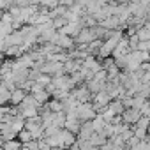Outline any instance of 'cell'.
Listing matches in <instances>:
<instances>
[{
    "label": "cell",
    "mask_w": 150,
    "mask_h": 150,
    "mask_svg": "<svg viewBox=\"0 0 150 150\" xmlns=\"http://www.w3.org/2000/svg\"><path fill=\"white\" fill-rule=\"evenodd\" d=\"M136 37L139 39V41H148L150 39V28H148V23L145 21L143 25H139L138 28H136Z\"/></svg>",
    "instance_id": "cell-2"
},
{
    "label": "cell",
    "mask_w": 150,
    "mask_h": 150,
    "mask_svg": "<svg viewBox=\"0 0 150 150\" xmlns=\"http://www.w3.org/2000/svg\"><path fill=\"white\" fill-rule=\"evenodd\" d=\"M11 6H13V0H0V13H2V11H7Z\"/></svg>",
    "instance_id": "cell-9"
},
{
    "label": "cell",
    "mask_w": 150,
    "mask_h": 150,
    "mask_svg": "<svg viewBox=\"0 0 150 150\" xmlns=\"http://www.w3.org/2000/svg\"><path fill=\"white\" fill-rule=\"evenodd\" d=\"M55 44H57L60 50H64V51L74 50V39H72L71 35H65V34H60V32H58V35H57V39H55Z\"/></svg>",
    "instance_id": "cell-1"
},
{
    "label": "cell",
    "mask_w": 150,
    "mask_h": 150,
    "mask_svg": "<svg viewBox=\"0 0 150 150\" xmlns=\"http://www.w3.org/2000/svg\"><path fill=\"white\" fill-rule=\"evenodd\" d=\"M0 146L2 148H21L23 145H21V141L18 138H13V139H7V141H2Z\"/></svg>",
    "instance_id": "cell-5"
},
{
    "label": "cell",
    "mask_w": 150,
    "mask_h": 150,
    "mask_svg": "<svg viewBox=\"0 0 150 150\" xmlns=\"http://www.w3.org/2000/svg\"><path fill=\"white\" fill-rule=\"evenodd\" d=\"M136 50H138V51H148V50H150V39H148V41H138Z\"/></svg>",
    "instance_id": "cell-7"
},
{
    "label": "cell",
    "mask_w": 150,
    "mask_h": 150,
    "mask_svg": "<svg viewBox=\"0 0 150 150\" xmlns=\"http://www.w3.org/2000/svg\"><path fill=\"white\" fill-rule=\"evenodd\" d=\"M58 4H60V6H64V7H67V9H69V7H71V6H72V4H74V0H58Z\"/></svg>",
    "instance_id": "cell-10"
},
{
    "label": "cell",
    "mask_w": 150,
    "mask_h": 150,
    "mask_svg": "<svg viewBox=\"0 0 150 150\" xmlns=\"http://www.w3.org/2000/svg\"><path fill=\"white\" fill-rule=\"evenodd\" d=\"M9 32H13V27L9 23H2V21H0V39H4Z\"/></svg>",
    "instance_id": "cell-6"
},
{
    "label": "cell",
    "mask_w": 150,
    "mask_h": 150,
    "mask_svg": "<svg viewBox=\"0 0 150 150\" xmlns=\"http://www.w3.org/2000/svg\"><path fill=\"white\" fill-rule=\"evenodd\" d=\"M80 125H81V122H80L78 118H76V120H65V122H64V127H65L67 131L74 132V134L80 131Z\"/></svg>",
    "instance_id": "cell-4"
},
{
    "label": "cell",
    "mask_w": 150,
    "mask_h": 150,
    "mask_svg": "<svg viewBox=\"0 0 150 150\" xmlns=\"http://www.w3.org/2000/svg\"><path fill=\"white\" fill-rule=\"evenodd\" d=\"M32 96L35 97V101L39 103V104H44L51 96H50V92H46V88H42V90H37V92H32Z\"/></svg>",
    "instance_id": "cell-3"
},
{
    "label": "cell",
    "mask_w": 150,
    "mask_h": 150,
    "mask_svg": "<svg viewBox=\"0 0 150 150\" xmlns=\"http://www.w3.org/2000/svg\"><path fill=\"white\" fill-rule=\"evenodd\" d=\"M138 110H139V113H141V115H150V104H148V99H145Z\"/></svg>",
    "instance_id": "cell-8"
}]
</instances>
